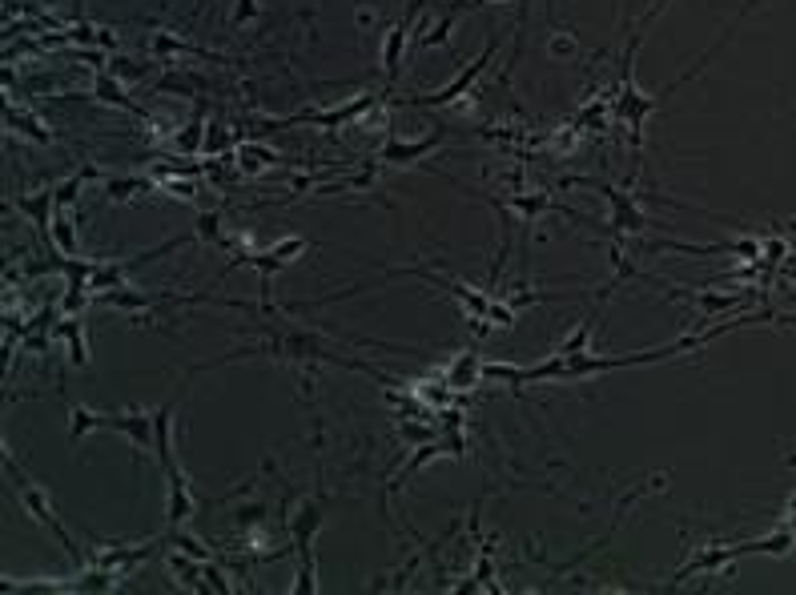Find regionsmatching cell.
I'll list each match as a JSON object with an SVG mask.
<instances>
[{
  "label": "cell",
  "mask_w": 796,
  "mask_h": 595,
  "mask_svg": "<svg viewBox=\"0 0 796 595\" xmlns=\"http://www.w3.org/2000/svg\"><path fill=\"white\" fill-rule=\"evenodd\" d=\"M205 580H210V591H222V595L233 591L230 583H226V575H222L218 567H213V559H205Z\"/></svg>",
  "instance_id": "obj_27"
},
{
  "label": "cell",
  "mask_w": 796,
  "mask_h": 595,
  "mask_svg": "<svg viewBox=\"0 0 796 595\" xmlns=\"http://www.w3.org/2000/svg\"><path fill=\"white\" fill-rule=\"evenodd\" d=\"M213 149H230V137L218 133V125L205 129V153H213Z\"/></svg>",
  "instance_id": "obj_29"
},
{
  "label": "cell",
  "mask_w": 796,
  "mask_h": 595,
  "mask_svg": "<svg viewBox=\"0 0 796 595\" xmlns=\"http://www.w3.org/2000/svg\"><path fill=\"white\" fill-rule=\"evenodd\" d=\"M53 338H60L68 347V362L73 366H89V342H85V322L77 314H68L65 322L53 330Z\"/></svg>",
  "instance_id": "obj_14"
},
{
  "label": "cell",
  "mask_w": 796,
  "mask_h": 595,
  "mask_svg": "<svg viewBox=\"0 0 796 595\" xmlns=\"http://www.w3.org/2000/svg\"><path fill=\"white\" fill-rule=\"evenodd\" d=\"M153 181L149 177H137V174H125V177H105V197L109 202H133L141 194H153Z\"/></svg>",
  "instance_id": "obj_17"
},
{
  "label": "cell",
  "mask_w": 796,
  "mask_h": 595,
  "mask_svg": "<svg viewBox=\"0 0 796 595\" xmlns=\"http://www.w3.org/2000/svg\"><path fill=\"white\" fill-rule=\"evenodd\" d=\"M784 515H796V495L789 499V507H784Z\"/></svg>",
  "instance_id": "obj_30"
},
{
  "label": "cell",
  "mask_w": 796,
  "mask_h": 595,
  "mask_svg": "<svg viewBox=\"0 0 796 595\" xmlns=\"http://www.w3.org/2000/svg\"><path fill=\"white\" fill-rule=\"evenodd\" d=\"M406 41H411V16H403V21H398L391 32H386V45H383V73H386V85H394L398 73H403Z\"/></svg>",
  "instance_id": "obj_10"
},
{
  "label": "cell",
  "mask_w": 796,
  "mask_h": 595,
  "mask_svg": "<svg viewBox=\"0 0 796 595\" xmlns=\"http://www.w3.org/2000/svg\"><path fill=\"white\" fill-rule=\"evenodd\" d=\"M564 185H587V189H600L603 197L611 202V221L603 230L608 234H628V238H636V234H644L652 221H647V213L636 205V197H628L624 189H616L611 181H600V177H564Z\"/></svg>",
  "instance_id": "obj_2"
},
{
  "label": "cell",
  "mask_w": 796,
  "mask_h": 595,
  "mask_svg": "<svg viewBox=\"0 0 796 595\" xmlns=\"http://www.w3.org/2000/svg\"><path fill=\"white\" fill-rule=\"evenodd\" d=\"M5 471L13 475V491H16V499H21V507H24V515H29L32 523H41V527L49 531L57 543H60V551H65L68 559H73L77 567L85 563V555H81V547H77V539L68 536V527L60 523V515H57V507H53V499H49V491L45 487H37L29 475L21 471V463L13 459V451H5Z\"/></svg>",
  "instance_id": "obj_1"
},
{
  "label": "cell",
  "mask_w": 796,
  "mask_h": 595,
  "mask_svg": "<svg viewBox=\"0 0 796 595\" xmlns=\"http://www.w3.org/2000/svg\"><path fill=\"white\" fill-rule=\"evenodd\" d=\"M451 24H455V16H447V21H439L435 29L427 32V37H419V45L422 49H435V45H447V32H451Z\"/></svg>",
  "instance_id": "obj_25"
},
{
  "label": "cell",
  "mask_w": 796,
  "mask_h": 595,
  "mask_svg": "<svg viewBox=\"0 0 796 595\" xmlns=\"http://www.w3.org/2000/svg\"><path fill=\"white\" fill-rule=\"evenodd\" d=\"M375 105V93H362V97H354L350 105H339V109H302V113L285 117L282 125H318V129H339V125H350L354 117H362L366 109Z\"/></svg>",
  "instance_id": "obj_4"
},
{
  "label": "cell",
  "mask_w": 796,
  "mask_h": 595,
  "mask_svg": "<svg viewBox=\"0 0 796 595\" xmlns=\"http://www.w3.org/2000/svg\"><path fill=\"white\" fill-rule=\"evenodd\" d=\"M13 205L32 221V230H37L41 238H49V230H53V218H57V194H53V185H49V189H37L32 197H16Z\"/></svg>",
  "instance_id": "obj_9"
},
{
  "label": "cell",
  "mask_w": 796,
  "mask_h": 595,
  "mask_svg": "<svg viewBox=\"0 0 796 595\" xmlns=\"http://www.w3.org/2000/svg\"><path fill=\"white\" fill-rule=\"evenodd\" d=\"M5 125L16 129V133H24L29 141H37V145H53V141H57V137L49 133L45 121H37V113H29V109H16L13 101L5 105Z\"/></svg>",
  "instance_id": "obj_13"
},
{
  "label": "cell",
  "mask_w": 796,
  "mask_h": 595,
  "mask_svg": "<svg viewBox=\"0 0 796 595\" xmlns=\"http://www.w3.org/2000/svg\"><path fill=\"white\" fill-rule=\"evenodd\" d=\"M93 177H101V169H97V166H81L73 177L57 181V185H53V194H57V210H73V205L81 202L85 185H89Z\"/></svg>",
  "instance_id": "obj_15"
},
{
  "label": "cell",
  "mask_w": 796,
  "mask_h": 595,
  "mask_svg": "<svg viewBox=\"0 0 796 595\" xmlns=\"http://www.w3.org/2000/svg\"><path fill=\"white\" fill-rule=\"evenodd\" d=\"M495 53H499V41L491 37L487 41V49L479 53V60H471V65H463L458 73L451 77V81L443 85V89H435V93H419V97H411V105H422V109H439V105H455L458 97H466V93L475 89V81L483 77V68L495 60Z\"/></svg>",
  "instance_id": "obj_3"
},
{
  "label": "cell",
  "mask_w": 796,
  "mask_h": 595,
  "mask_svg": "<svg viewBox=\"0 0 796 595\" xmlns=\"http://www.w3.org/2000/svg\"><path fill=\"white\" fill-rule=\"evenodd\" d=\"M93 97L101 101V105H113V109H129V113L145 117L149 121V113H145L141 105H137L133 97H125V89H121V81L113 73H105V68H97V81H93Z\"/></svg>",
  "instance_id": "obj_11"
},
{
  "label": "cell",
  "mask_w": 796,
  "mask_h": 595,
  "mask_svg": "<svg viewBox=\"0 0 796 595\" xmlns=\"http://www.w3.org/2000/svg\"><path fill=\"white\" fill-rule=\"evenodd\" d=\"M600 310H603V302H595V310L575 326V334H567V338L559 342V350H556L559 358H579V355H587V347H592V334H595V322H600Z\"/></svg>",
  "instance_id": "obj_16"
},
{
  "label": "cell",
  "mask_w": 796,
  "mask_h": 595,
  "mask_svg": "<svg viewBox=\"0 0 796 595\" xmlns=\"http://www.w3.org/2000/svg\"><path fill=\"white\" fill-rule=\"evenodd\" d=\"M447 141V129H435L430 137H419V141H403V137H386V145L378 149V161L386 166H414V161L430 158L439 145Z\"/></svg>",
  "instance_id": "obj_6"
},
{
  "label": "cell",
  "mask_w": 796,
  "mask_h": 595,
  "mask_svg": "<svg viewBox=\"0 0 796 595\" xmlns=\"http://www.w3.org/2000/svg\"><path fill=\"white\" fill-rule=\"evenodd\" d=\"M479 374H483L479 347H466L463 355H455V362L443 370V378H447V386H451V391H471L475 378H479Z\"/></svg>",
  "instance_id": "obj_12"
},
{
  "label": "cell",
  "mask_w": 796,
  "mask_h": 595,
  "mask_svg": "<svg viewBox=\"0 0 796 595\" xmlns=\"http://www.w3.org/2000/svg\"><path fill=\"white\" fill-rule=\"evenodd\" d=\"M109 73L113 77H145V65H137V60H129V57H113L109 60Z\"/></svg>",
  "instance_id": "obj_26"
},
{
  "label": "cell",
  "mask_w": 796,
  "mask_h": 595,
  "mask_svg": "<svg viewBox=\"0 0 796 595\" xmlns=\"http://www.w3.org/2000/svg\"><path fill=\"white\" fill-rule=\"evenodd\" d=\"M258 16V0H238V8H233V24H246Z\"/></svg>",
  "instance_id": "obj_28"
},
{
  "label": "cell",
  "mask_w": 796,
  "mask_h": 595,
  "mask_svg": "<svg viewBox=\"0 0 796 595\" xmlns=\"http://www.w3.org/2000/svg\"><path fill=\"white\" fill-rule=\"evenodd\" d=\"M194 491H189V479H185V471H181V463L177 467H169L166 471V523H169V531H177V527H185L189 519H194Z\"/></svg>",
  "instance_id": "obj_5"
},
{
  "label": "cell",
  "mask_w": 796,
  "mask_h": 595,
  "mask_svg": "<svg viewBox=\"0 0 796 595\" xmlns=\"http://www.w3.org/2000/svg\"><path fill=\"white\" fill-rule=\"evenodd\" d=\"M322 515H326V499H306L298 511L290 515V543H294V555H306L310 543H314L318 527H322Z\"/></svg>",
  "instance_id": "obj_7"
},
{
  "label": "cell",
  "mask_w": 796,
  "mask_h": 595,
  "mask_svg": "<svg viewBox=\"0 0 796 595\" xmlns=\"http://www.w3.org/2000/svg\"><path fill=\"white\" fill-rule=\"evenodd\" d=\"M161 189H166L169 197H177V202H194V197H197V181H181L173 174L161 177Z\"/></svg>",
  "instance_id": "obj_23"
},
{
  "label": "cell",
  "mask_w": 796,
  "mask_h": 595,
  "mask_svg": "<svg viewBox=\"0 0 796 595\" xmlns=\"http://www.w3.org/2000/svg\"><path fill=\"white\" fill-rule=\"evenodd\" d=\"M53 246L60 249L65 257H77V226H73V218H65V213L57 210V218H53Z\"/></svg>",
  "instance_id": "obj_19"
},
{
  "label": "cell",
  "mask_w": 796,
  "mask_h": 595,
  "mask_svg": "<svg viewBox=\"0 0 796 595\" xmlns=\"http://www.w3.org/2000/svg\"><path fill=\"white\" fill-rule=\"evenodd\" d=\"M471 5H491V0H471Z\"/></svg>",
  "instance_id": "obj_31"
},
{
  "label": "cell",
  "mask_w": 796,
  "mask_h": 595,
  "mask_svg": "<svg viewBox=\"0 0 796 595\" xmlns=\"http://www.w3.org/2000/svg\"><path fill=\"white\" fill-rule=\"evenodd\" d=\"M515 318H519L515 306H503V302L491 298V310H487V322H491V326H499V330H511Z\"/></svg>",
  "instance_id": "obj_24"
},
{
  "label": "cell",
  "mask_w": 796,
  "mask_h": 595,
  "mask_svg": "<svg viewBox=\"0 0 796 595\" xmlns=\"http://www.w3.org/2000/svg\"><path fill=\"white\" fill-rule=\"evenodd\" d=\"M238 158H241V174H258L262 166H282L278 153H274V149H262V145H246Z\"/></svg>",
  "instance_id": "obj_20"
},
{
  "label": "cell",
  "mask_w": 796,
  "mask_h": 595,
  "mask_svg": "<svg viewBox=\"0 0 796 595\" xmlns=\"http://www.w3.org/2000/svg\"><path fill=\"white\" fill-rule=\"evenodd\" d=\"M294 591H298V595L318 591V580H314V559H310V551H306V555H298V580H294Z\"/></svg>",
  "instance_id": "obj_22"
},
{
  "label": "cell",
  "mask_w": 796,
  "mask_h": 595,
  "mask_svg": "<svg viewBox=\"0 0 796 595\" xmlns=\"http://www.w3.org/2000/svg\"><path fill=\"white\" fill-rule=\"evenodd\" d=\"M173 415H177V399L161 402V407L153 410V459H158L161 475H166L169 467H177V455H173Z\"/></svg>",
  "instance_id": "obj_8"
},
{
  "label": "cell",
  "mask_w": 796,
  "mask_h": 595,
  "mask_svg": "<svg viewBox=\"0 0 796 595\" xmlns=\"http://www.w3.org/2000/svg\"><path fill=\"white\" fill-rule=\"evenodd\" d=\"M197 241H205V246H230L226 234H222V213L218 210H205L197 213Z\"/></svg>",
  "instance_id": "obj_18"
},
{
  "label": "cell",
  "mask_w": 796,
  "mask_h": 595,
  "mask_svg": "<svg viewBox=\"0 0 796 595\" xmlns=\"http://www.w3.org/2000/svg\"><path fill=\"white\" fill-rule=\"evenodd\" d=\"M173 145H177L181 153H197L205 145V125H202V117H194L189 125H181L177 133H173Z\"/></svg>",
  "instance_id": "obj_21"
}]
</instances>
